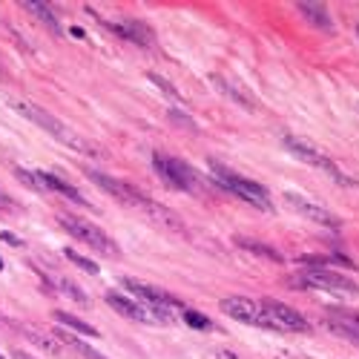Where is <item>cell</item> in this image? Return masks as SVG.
I'll return each instance as SVG.
<instances>
[{"mask_svg": "<svg viewBox=\"0 0 359 359\" xmlns=\"http://www.w3.org/2000/svg\"><path fill=\"white\" fill-rule=\"evenodd\" d=\"M9 104H12L15 112H20V115L29 118L32 124H38L43 133H49L55 141L67 144L69 149H75V153H81V156H95V147H93V144H89L86 138H81L75 130H69L64 121H57V118H55L52 112H46L43 107L29 104V101H9Z\"/></svg>", "mask_w": 359, "mask_h": 359, "instance_id": "cell-1", "label": "cell"}, {"mask_svg": "<svg viewBox=\"0 0 359 359\" xmlns=\"http://www.w3.org/2000/svg\"><path fill=\"white\" fill-rule=\"evenodd\" d=\"M210 170H213V175H216V182H219L227 193H233V196H238L242 201L259 207V210H271V207H273L271 193H267L262 184H256V182H250V178H245L242 172H236V170H230V167H224V164H219V161H213Z\"/></svg>", "mask_w": 359, "mask_h": 359, "instance_id": "cell-2", "label": "cell"}, {"mask_svg": "<svg viewBox=\"0 0 359 359\" xmlns=\"http://www.w3.org/2000/svg\"><path fill=\"white\" fill-rule=\"evenodd\" d=\"M287 282H290L293 287H299V290L316 287V290L345 293V296H356V293H359V287H356L353 279H348V276H342V273H337V271H327V267H305L302 273L290 276Z\"/></svg>", "mask_w": 359, "mask_h": 359, "instance_id": "cell-3", "label": "cell"}, {"mask_svg": "<svg viewBox=\"0 0 359 359\" xmlns=\"http://www.w3.org/2000/svg\"><path fill=\"white\" fill-rule=\"evenodd\" d=\"M57 224H61L72 238H78V242H83L93 250H98L101 256H121V248H118L112 238L98 224H93V222L75 219V216H61V219H57Z\"/></svg>", "mask_w": 359, "mask_h": 359, "instance_id": "cell-4", "label": "cell"}, {"mask_svg": "<svg viewBox=\"0 0 359 359\" xmlns=\"http://www.w3.org/2000/svg\"><path fill=\"white\" fill-rule=\"evenodd\" d=\"M153 167L158 170V175L164 178V182L170 187H175V190H187V193H198L201 190L198 172L187 161H182V158H172L167 153H156L153 156Z\"/></svg>", "mask_w": 359, "mask_h": 359, "instance_id": "cell-5", "label": "cell"}, {"mask_svg": "<svg viewBox=\"0 0 359 359\" xmlns=\"http://www.w3.org/2000/svg\"><path fill=\"white\" fill-rule=\"evenodd\" d=\"M259 305H262L264 316L271 319L273 331H293V334H308L311 331V322L299 311H293L290 305L279 302V299H262Z\"/></svg>", "mask_w": 359, "mask_h": 359, "instance_id": "cell-6", "label": "cell"}, {"mask_svg": "<svg viewBox=\"0 0 359 359\" xmlns=\"http://www.w3.org/2000/svg\"><path fill=\"white\" fill-rule=\"evenodd\" d=\"M222 311L236 319V322H245V325H256V327H267V331H273L271 319L264 316L262 305L256 302V299H248V296H227L222 299Z\"/></svg>", "mask_w": 359, "mask_h": 359, "instance_id": "cell-7", "label": "cell"}, {"mask_svg": "<svg viewBox=\"0 0 359 359\" xmlns=\"http://www.w3.org/2000/svg\"><path fill=\"white\" fill-rule=\"evenodd\" d=\"M93 182L101 187V190H107L112 198H118L121 204H127V207H138V210H144V204L149 201L144 193H138L133 184H127V182H121V178H112V175H104V172H86Z\"/></svg>", "mask_w": 359, "mask_h": 359, "instance_id": "cell-8", "label": "cell"}, {"mask_svg": "<svg viewBox=\"0 0 359 359\" xmlns=\"http://www.w3.org/2000/svg\"><path fill=\"white\" fill-rule=\"evenodd\" d=\"M285 147L290 149V153L296 156V158H302V161H308V164H313V167H322L325 172H331L337 182H348V178L339 172V167L327 158L325 153H319V149L313 147V144H308V141H302V138H293V135H287L285 138Z\"/></svg>", "mask_w": 359, "mask_h": 359, "instance_id": "cell-9", "label": "cell"}, {"mask_svg": "<svg viewBox=\"0 0 359 359\" xmlns=\"http://www.w3.org/2000/svg\"><path fill=\"white\" fill-rule=\"evenodd\" d=\"M285 204L293 207L299 216H305V219H311V222H316V224H325V227H331V230H337V227L342 224L331 210H325V207L308 201L305 196H299V193H285Z\"/></svg>", "mask_w": 359, "mask_h": 359, "instance_id": "cell-10", "label": "cell"}, {"mask_svg": "<svg viewBox=\"0 0 359 359\" xmlns=\"http://www.w3.org/2000/svg\"><path fill=\"white\" fill-rule=\"evenodd\" d=\"M107 302L112 305V311H118L121 316H127V319H133V322H147V325H158V316L149 311L144 302H133V299H127V296H121V293H107Z\"/></svg>", "mask_w": 359, "mask_h": 359, "instance_id": "cell-11", "label": "cell"}, {"mask_svg": "<svg viewBox=\"0 0 359 359\" xmlns=\"http://www.w3.org/2000/svg\"><path fill=\"white\" fill-rule=\"evenodd\" d=\"M144 213L153 219L156 224H161L164 230H172V233H184V222L178 219L172 210H167L164 204H156V201H147L144 204Z\"/></svg>", "mask_w": 359, "mask_h": 359, "instance_id": "cell-12", "label": "cell"}, {"mask_svg": "<svg viewBox=\"0 0 359 359\" xmlns=\"http://www.w3.org/2000/svg\"><path fill=\"white\" fill-rule=\"evenodd\" d=\"M20 9H26L29 15H32L38 23H43L46 29H49V32L52 35H57V38H61L64 35V26L61 23H57V18H55V12L46 6V4H35V0H23V4H20Z\"/></svg>", "mask_w": 359, "mask_h": 359, "instance_id": "cell-13", "label": "cell"}, {"mask_svg": "<svg viewBox=\"0 0 359 359\" xmlns=\"http://www.w3.org/2000/svg\"><path fill=\"white\" fill-rule=\"evenodd\" d=\"M112 32H118V35L127 38V41H135L141 46H153L156 43L153 41V29L144 26L141 20H124L121 26H112Z\"/></svg>", "mask_w": 359, "mask_h": 359, "instance_id": "cell-14", "label": "cell"}, {"mask_svg": "<svg viewBox=\"0 0 359 359\" xmlns=\"http://www.w3.org/2000/svg\"><path fill=\"white\" fill-rule=\"evenodd\" d=\"M296 12H302V18L311 20L316 29H325V32H331L334 29L331 18H327V9L319 6V4H296Z\"/></svg>", "mask_w": 359, "mask_h": 359, "instance_id": "cell-15", "label": "cell"}, {"mask_svg": "<svg viewBox=\"0 0 359 359\" xmlns=\"http://www.w3.org/2000/svg\"><path fill=\"white\" fill-rule=\"evenodd\" d=\"M52 337H55L57 342H61L64 348H72V351H78L83 359H107V356H101L98 351H93V348L86 345V342H81L78 337H72V334H67V331H52Z\"/></svg>", "mask_w": 359, "mask_h": 359, "instance_id": "cell-16", "label": "cell"}, {"mask_svg": "<svg viewBox=\"0 0 359 359\" xmlns=\"http://www.w3.org/2000/svg\"><path fill=\"white\" fill-rule=\"evenodd\" d=\"M15 175L20 178V182L29 187V190H35V193H52L49 190V182H46V172L41 170H26V167H18Z\"/></svg>", "mask_w": 359, "mask_h": 359, "instance_id": "cell-17", "label": "cell"}, {"mask_svg": "<svg viewBox=\"0 0 359 359\" xmlns=\"http://www.w3.org/2000/svg\"><path fill=\"white\" fill-rule=\"evenodd\" d=\"M213 81H216V86L222 89V93H227V95H230V98H233L238 107H245V109H253V107H256V101H253L250 95H245L242 89H238V86H236L230 78H219V75H216Z\"/></svg>", "mask_w": 359, "mask_h": 359, "instance_id": "cell-18", "label": "cell"}, {"mask_svg": "<svg viewBox=\"0 0 359 359\" xmlns=\"http://www.w3.org/2000/svg\"><path fill=\"white\" fill-rule=\"evenodd\" d=\"M236 245H238V248H245V250H250V253H256V256L271 259V262H282V253H279L276 248L264 245V242H256V238H236Z\"/></svg>", "mask_w": 359, "mask_h": 359, "instance_id": "cell-19", "label": "cell"}, {"mask_svg": "<svg viewBox=\"0 0 359 359\" xmlns=\"http://www.w3.org/2000/svg\"><path fill=\"white\" fill-rule=\"evenodd\" d=\"M55 319L61 322L64 327H72V331H78V334H83V337H101L93 325H86V322H81L78 316H72V313H64V311H55Z\"/></svg>", "mask_w": 359, "mask_h": 359, "instance_id": "cell-20", "label": "cell"}, {"mask_svg": "<svg viewBox=\"0 0 359 359\" xmlns=\"http://www.w3.org/2000/svg\"><path fill=\"white\" fill-rule=\"evenodd\" d=\"M182 316H184V322H187V325L198 327V331H207V327H213V322H210V319L201 316V313H196V311H190V308H184V311H182Z\"/></svg>", "mask_w": 359, "mask_h": 359, "instance_id": "cell-21", "label": "cell"}, {"mask_svg": "<svg viewBox=\"0 0 359 359\" xmlns=\"http://www.w3.org/2000/svg\"><path fill=\"white\" fill-rule=\"evenodd\" d=\"M64 253H67V259H69V262H75V264L81 267V271H86V273H98V264H93V262H89V259L78 256L75 250H64Z\"/></svg>", "mask_w": 359, "mask_h": 359, "instance_id": "cell-22", "label": "cell"}, {"mask_svg": "<svg viewBox=\"0 0 359 359\" xmlns=\"http://www.w3.org/2000/svg\"><path fill=\"white\" fill-rule=\"evenodd\" d=\"M61 290H64L67 296L78 299V302H86V296H83V290H78V285H75V282H69V279H64V282H61Z\"/></svg>", "mask_w": 359, "mask_h": 359, "instance_id": "cell-23", "label": "cell"}, {"mask_svg": "<svg viewBox=\"0 0 359 359\" xmlns=\"http://www.w3.org/2000/svg\"><path fill=\"white\" fill-rule=\"evenodd\" d=\"M149 81H153L156 86H161V89H164V93H167L170 98H175V89H172V86H170V83H167V81H164L161 75H149Z\"/></svg>", "mask_w": 359, "mask_h": 359, "instance_id": "cell-24", "label": "cell"}, {"mask_svg": "<svg viewBox=\"0 0 359 359\" xmlns=\"http://www.w3.org/2000/svg\"><path fill=\"white\" fill-rule=\"evenodd\" d=\"M0 238H4L6 245H12V248H18V245H20V238H18V236H12V233H0Z\"/></svg>", "mask_w": 359, "mask_h": 359, "instance_id": "cell-25", "label": "cell"}, {"mask_svg": "<svg viewBox=\"0 0 359 359\" xmlns=\"http://www.w3.org/2000/svg\"><path fill=\"white\" fill-rule=\"evenodd\" d=\"M12 356H15V359H35V356H29V353H20V351H15Z\"/></svg>", "mask_w": 359, "mask_h": 359, "instance_id": "cell-26", "label": "cell"}, {"mask_svg": "<svg viewBox=\"0 0 359 359\" xmlns=\"http://www.w3.org/2000/svg\"><path fill=\"white\" fill-rule=\"evenodd\" d=\"M0 271H4V259H0Z\"/></svg>", "mask_w": 359, "mask_h": 359, "instance_id": "cell-27", "label": "cell"}]
</instances>
